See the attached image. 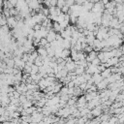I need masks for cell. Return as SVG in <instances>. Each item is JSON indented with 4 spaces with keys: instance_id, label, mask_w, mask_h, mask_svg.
<instances>
[{
    "instance_id": "obj_11",
    "label": "cell",
    "mask_w": 124,
    "mask_h": 124,
    "mask_svg": "<svg viewBox=\"0 0 124 124\" xmlns=\"http://www.w3.org/2000/svg\"><path fill=\"white\" fill-rule=\"evenodd\" d=\"M82 6H83V9H84V10L91 12V10H92V8H93V6H94V3L91 2V1H89V0H87L85 3L82 4Z\"/></svg>"
},
{
    "instance_id": "obj_16",
    "label": "cell",
    "mask_w": 124,
    "mask_h": 124,
    "mask_svg": "<svg viewBox=\"0 0 124 124\" xmlns=\"http://www.w3.org/2000/svg\"><path fill=\"white\" fill-rule=\"evenodd\" d=\"M38 73H39V67H38L36 64H33V65H32L31 74H30V75H35V74H38Z\"/></svg>"
},
{
    "instance_id": "obj_19",
    "label": "cell",
    "mask_w": 124,
    "mask_h": 124,
    "mask_svg": "<svg viewBox=\"0 0 124 124\" xmlns=\"http://www.w3.org/2000/svg\"><path fill=\"white\" fill-rule=\"evenodd\" d=\"M33 105H34V104H33V102H32V101H29V100H28V101H26V102H25L24 104H22L21 106H22V107H23L24 108H30V107H32Z\"/></svg>"
},
{
    "instance_id": "obj_22",
    "label": "cell",
    "mask_w": 124,
    "mask_h": 124,
    "mask_svg": "<svg viewBox=\"0 0 124 124\" xmlns=\"http://www.w3.org/2000/svg\"><path fill=\"white\" fill-rule=\"evenodd\" d=\"M91 63H92L93 65H96V66H99V65H100V64H101L102 62H101V60H100V59H99L98 57H96L95 59H93V60H92V62H91Z\"/></svg>"
},
{
    "instance_id": "obj_27",
    "label": "cell",
    "mask_w": 124,
    "mask_h": 124,
    "mask_svg": "<svg viewBox=\"0 0 124 124\" xmlns=\"http://www.w3.org/2000/svg\"><path fill=\"white\" fill-rule=\"evenodd\" d=\"M87 0H76V3L77 4H80V5H82L83 3H85Z\"/></svg>"
},
{
    "instance_id": "obj_3",
    "label": "cell",
    "mask_w": 124,
    "mask_h": 124,
    "mask_svg": "<svg viewBox=\"0 0 124 124\" xmlns=\"http://www.w3.org/2000/svg\"><path fill=\"white\" fill-rule=\"evenodd\" d=\"M91 113H92V115L94 116V117H99L100 115H102V113H103V108H102V106H97L96 108H94L93 109H91V111H90Z\"/></svg>"
},
{
    "instance_id": "obj_20",
    "label": "cell",
    "mask_w": 124,
    "mask_h": 124,
    "mask_svg": "<svg viewBox=\"0 0 124 124\" xmlns=\"http://www.w3.org/2000/svg\"><path fill=\"white\" fill-rule=\"evenodd\" d=\"M61 10H62V12H63L64 14H69V12H70V6H68V5L66 4V5H64V6L61 8Z\"/></svg>"
},
{
    "instance_id": "obj_8",
    "label": "cell",
    "mask_w": 124,
    "mask_h": 124,
    "mask_svg": "<svg viewBox=\"0 0 124 124\" xmlns=\"http://www.w3.org/2000/svg\"><path fill=\"white\" fill-rule=\"evenodd\" d=\"M97 55H98V52H97V51H95V50L93 49L91 52L87 53V56H86V61L91 63V62H92V60H93V59H95V58L97 57Z\"/></svg>"
},
{
    "instance_id": "obj_9",
    "label": "cell",
    "mask_w": 124,
    "mask_h": 124,
    "mask_svg": "<svg viewBox=\"0 0 124 124\" xmlns=\"http://www.w3.org/2000/svg\"><path fill=\"white\" fill-rule=\"evenodd\" d=\"M92 78L94 80V84H98L99 82H101L104 79V78L102 77L101 73H96V74L92 75Z\"/></svg>"
},
{
    "instance_id": "obj_21",
    "label": "cell",
    "mask_w": 124,
    "mask_h": 124,
    "mask_svg": "<svg viewBox=\"0 0 124 124\" xmlns=\"http://www.w3.org/2000/svg\"><path fill=\"white\" fill-rule=\"evenodd\" d=\"M47 44H48V41L46 40V38H42L41 39V42H40V46H46Z\"/></svg>"
},
{
    "instance_id": "obj_15",
    "label": "cell",
    "mask_w": 124,
    "mask_h": 124,
    "mask_svg": "<svg viewBox=\"0 0 124 124\" xmlns=\"http://www.w3.org/2000/svg\"><path fill=\"white\" fill-rule=\"evenodd\" d=\"M52 29H53L55 32H58V33H60V32L62 31V29H61V26H60V23H59V22H57V21H53Z\"/></svg>"
},
{
    "instance_id": "obj_12",
    "label": "cell",
    "mask_w": 124,
    "mask_h": 124,
    "mask_svg": "<svg viewBox=\"0 0 124 124\" xmlns=\"http://www.w3.org/2000/svg\"><path fill=\"white\" fill-rule=\"evenodd\" d=\"M85 70H86V68H84L83 66L78 65L77 68H76V70H75V73L77 74V76H80V75H83L85 73Z\"/></svg>"
},
{
    "instance_id": "obj_24",
    "label": "cell",
    "mask_w": 124,
    "mask_h": 124,
    "mask_svg": "<svg viewBox=\"0 0 124 124\" xmlns=\"http://www.w3.org/2000/svg\"><path fill=\"white\" fill-rule=\"evenodd\" d=\"M41 28H42V24H41V23H36V24L34 25V27H33L34 30H40Z\"/></svg>"
},
{
    "instance_id": "obj_26",
    "label": "cell",
    "mask_w": 124,
    "mask_h": 124,
    "mask_svg": "<svg viewBox=\"0 0 124 124\" xmlns=\"http://www.w3.org/2000/svg\"><path fill=\"white\" fill-rule=\"evenodd\" d=\"M50 6H57V0H50Z\"/></svg>"
},
{
    "instance_id": "obj_31",
    "label": "cell",
    "mask_w": 124,
    "mask_h": 124,
    "mask_svg": "<svg viewBox=\"0 0 124 124\" xmlns=\"http://www.w3.org/2000/svg\"><path fill=\"white\" fill-rule=\"evenodd\" d=\"M122 1H123V2H124V0H122Z\"/></svg>"
},
{
    "instance_id": "obj_29",
    "label": "cell",
    "mask_w": 124,
    "mask_h": 124,
    "mask_svg": "<svg viewBox=\"0 0 124 124\" xmlns=\"http://www.w3.org/2000/svg\"><path fill=\"white\" fill-rule=\"evenodd\" d=\"M123 79H124V75H123Z\"/></svg>"
},
{
    "instance_id": "obj_4",
    "label": "cell",
    "mask_w": 124,
    "mask_h": 124,
    "mask_svg": "<svg viewBox=\"0 0 124 124\" xmlns=\"http://www.w3.org/2000/svg\"><path fill=\"white\" fill-rule=\"evenodd\" d=\"M40 0H32L31 2L28 3V6L29 8L32 10V11H36L37 9H40L41 8V5H40Z\"/></svg>"
},
{
    "instance_id": "obj_2",
    "label": "cell",
    "mask_w": 124,
    "mask_h": 124,
    "mask_svg": "<svg viewBox=\"0 0 124 124\" xmlns=\"http://www.w3.org/2000/svg\"><path fill=\"white\" fill-rule=\"evenodd\" d=\"M105 10V5L103 4L102 1H99L97 3H94V6L91 10V12L93 13H99V12H103Z\"/></svg>"
},
{
    "instance_id": "obj_13",
    "label": "cell",
    "mask_w": 124,
    "mask_h": 124,
    "mask_svg": "<svg viewBox=\"0 0 124 124\" xmlns=\"http://www.w3.org/2000/svg\"><path fill=\"white\" fill-rule=\"evenodd\" d=\"M37 51L39 53V55H42V56H47V50L45 46H39L37 47Z\"/></svg>"
},
{
    "instance_id": "obj_6",
    "label": "cell",
    "mask_w": 124,
    "mask_h": 124,
    "mask_svg": "<svg viewBox=\"0 0 124 124\" xmlns=\"http://www.w3.org/2000/svg\"><path fill=\"white\" fill-rule=\"evenodd\" d=\"M77 64L75 61H69V62H66V69L69 71V72H75L76 68H77Z\"/></svg>"
},
{
    "instance_id": "obj_14",
    "label": "cell",
    "mask_w": 124,
    "mask_h": 124,
    "mask_svg": "<svg viewBox=\"0 0 124 124\" xmlns=\"http://www.w3.org/2000/svg\"><path fill=\"white\" fill-rule=\"evenodd\" d=\"M71 56V49H69V48H64L63 50H62V55H61V57L63 58V59H66L67 57H70Z\"/></svg>"
},
{
    "instance_id": "obj_10",
    "label": "cell",
    "mask_w": 124,
    "mask_h": 124,
    "mask_svg": "<svg viewBox=\"0 0 124 124\" xmlns=\"http://www.w3.org/2000/svg\"><path fill=\"white\" fill-rule=\"evenodd\" d=\"M101 75L104 78H108V77H110L112 75V72H111V68H106L103 72H101Z\"/></svg>"
},
{
    "instance_id": "obj_23",
    "label": "cell",
    "mask_w": 124,
    "mask_h": 124,
    "mask_svg": "<svg viewBox=\"0 0 124 124\" xmlns=\"http://www.w3.org/2000/svg\"><path fill=\"white\" fill-rule=\"evenodd\" d=\"M64 5H66V1H64V0H57V7L58 8H62Z\"/></svg>"
},
{
    "instance_id": "obj_18",
    "label": "cell",
    "mask_w": 124,
    "mask_h": 124,
    "mask_svg": "<svg viewBox=\"0 0 124 124\" xmlns=\"http://www.w3.org/2000/svg\"><path fill=\"white\" fill-rule=\"evenodd\" d=\"M26 101H28V99H27L26 95H25V94H21V95H20V97H19V102H20V105L24 104Z\"/></svg>"
},
{
    "instance_id": "obj_25",
    "label": "cell",
    "mask_w": 124,
    "mask_h": 124,
    "mask_svg": "<svg viewBox=\"0 0 124 124\" xmlns=\"http://www.w3.org/2000/svg\"><path fill=\"white\" fill-rule=\"evenodd\" d=\"M66 85H67L68 87H76V84H75L74 80H71V81H70V82H68Z\"/></svg>"
},
{
    "instance_id": "obj_7",
    "label": "cell",
    "mask_w": 124,
    "mask_h": 124,
    "mask_svg": "<svg viewBox=\"0 0 124 124\" xmlns=\"http://www.w3.org/2000/svg\"><path fill=\"white\" fill-rule=\"evenodd\" d=\"M97 85V88H98V90H105V89H107L108 88V80L106 79V78H104L101 82H99L98 84H96Z\"/></svg>"
},
{
    "instance_id": "obj_30",
    "label": "cell",
    "mask_w": 124,
    "mask_h": 124,
    "mask_svg": "<svg viewBox=\"0 0 124 124\" xmlns=\"http://www.w3.org/2000/svg\"><path fill=\"white\" fill-rule=\"evenodd\" d=\"M64 1H67V0H64Z\"/></svg>"
},
{
    "instance_id": "obj_32",
    "label": "cell",
    "mask_w": 124,
    "mask_h": 124,
    "mask_svg": "<svg viewBox=\"0 0 124 124\" xmlns=\"http://www.w3.org/2000/svg\"><path fill=\"white\" fill-rule=\"evenodd\" d=\"M49 1H50V0H49Z\"/></svg>"
},
{
    "instance_id": "obj_28",
    "label": "cell",
    "mask_w": 124,
    "mask_h": 124,
    "mask_svg": "<svg viewBox=\"0 0 124 124\" xmlns=\"http://www.w3.org/2000/svg\"><path fill=\"white\" fill-rule=\"evenodd\" d=\"M122 47L124 48V41H123V44H122Z\"/></svg>"
},
{
    "instance_id": "obj_17",
    "label": "cell",
    "mask_w": 124,
    "mask_h": 124,
    "mask_svg": "<svg viewBox=\"0 0 124 124\" xmlns=\"http://www.w3.org/2000/svg\"><path fill=\"white\" fill-rule=\"evenodd\" d=\"M0 25L1 26H5V25H7V17L2 14V16H1V20H0Z\"/></svg>"
},
{
    "instance_id": "obj_5",
    "label": "cell",
    "mask_w": 124,
    "mask_h": 124,
    "mask_svg": "<svg viewBox=\"0 0 124 124\" xmlns=\"http://www.w3.org/2000/svg\"><path fill=\"white\" fill-rule=\"evenodd\" d=\"M56 35H57V32H55L53 29H51V30L48 32L47 36H46V40L48 41V43H51V42H53L54 40H56Z\"/></svg>"
},
{
    "instance_id": "obj_1",
    "label": "cell",
    "mask_w": 124,
    "mask_h": 124,
    "mask_svg": "<svg viewBox=\"0 0 124 124\" xmlns=\"http://www.w3.org/2000/svg\"><path fill=\"white\" fill-rule=\"evenodd\" d=\"M17 21H18V19H17L16 16H9V17L7 18V25H8L11 29H14V28H16V25H17Z\"/></svg>"
}]
</instances>
